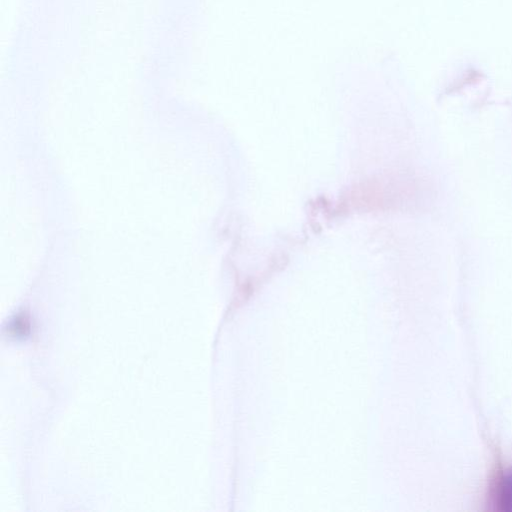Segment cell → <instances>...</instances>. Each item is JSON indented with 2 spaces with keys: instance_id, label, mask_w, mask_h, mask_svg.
<instances>
[{
  "instance_id": "6da1fadb",
  "label": "cell",
  "mask_w": 512,
  "mask_h": 512,
  "mask_svg": "<svg viewBox=\"0 0 512 512\" xmlns=\"http://www.w3.org/2000/svg\"><path fill=\"white\" fill-rule=\"evenodd\" d=\"M487 506L492 511L512 512V467L500 468L491 484Z\"/></svg>"
}]
</instances>
